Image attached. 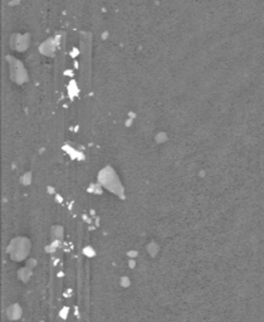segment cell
Here are the masks:
<instances>
[{
	"label": "cell",
	"instance_id": "cell-4",
	"mask_svg": "<svg viewBox=\"0 0 264 322\" xmlns=\"http://www.w3.org/2000/svg\"><path fill=\"white\" fill-rule=\"evenodd\" d=\"M68 316H69V307H68V306H63L61 308V311H59V317H61L62 320H67Z\"/></svg>",
	"mask_w": 264,
	"mask_h": 322
},
{
	"label": "cell",
	"instance_id": "cell-3",
	"mask_svg": "<svg viewBox=\"0 0 264 322\" xmlns=\"http://www.w3.org/2000/svg\"><path fill=\"white\" fill-rule=\"evenodd\" d=\"M30 276H32V272H30V268L29 267L23 268V269L19 270V278L22 279L23 282H27L28 279L30 278Z\"/></svg>",
	"mask_w": 264,
	"mask_h": 322
},
{
	"label": "cell",
	"instance_id": "cell-5",
	"mask_svg": "<svg viewBox=\"0 0 264 322\" xmlns=\"http://www.w3.org/2000/svg\"><path fill=\"white\" fill-rule=\"evenodd\" d=\"M39 322H45V321H43V320H42V321H39Z\"/></svg>",
	"mask_w": 264,
	"mask_h": 322
},
{
	"label": "cell",
	"instance_id": "cell-1",
	"mask_svg": "<svg viewBox=\"0 0 264 322\" xmlns=\"http://www.w3.org/2000/svg\"><path fill=\"white\" fill-rule=\"evenodd\" d=\"M10 247L12 248L9 249V252L12 254V258L15 260H22L27 257V254H28L29 243L24 238H18V239L12 240Z\"/></svg>",
	"mask_w": 264,
	"mask_h": 322
},
{
	"label": "cell",
	"instance_id": "cell-2",
	"mask_svg": "<svg viewBox=\"0 0 264 322\" xmlns=\"http://www.w3.org/2000/svg\"><path fill=\"white\" fill-rule=\"evenodd\" d=\"M23 315V308L19 303H13L6 308V317L9 321H18Z\"/></svg>",
	"mask_w": 264,
	"mask_h": 322
}]
</instances>
